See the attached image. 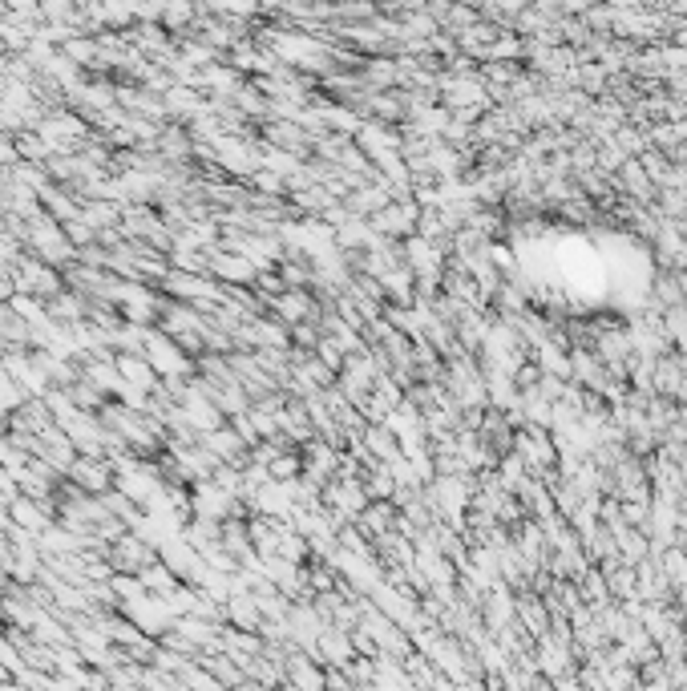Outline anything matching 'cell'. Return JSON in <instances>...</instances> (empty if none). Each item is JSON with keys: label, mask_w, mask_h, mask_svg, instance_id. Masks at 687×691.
I'll use <instances>...</instances> for the list:
<instances>
[{"label": "cell", "mask_w": 687, "mask_h": 691, "mask_svg": "<svg viewBox=\"0 0 687 691\" xmlns=\"http://www.w3.org/2000/svg\"><path fill=\"white\" fill-rule=\"evenodd\" d=\"M5 683H9V667H5V663H0V687H5Z\"/></svg>", "instance_id": "6da1fadb"}]
</instances>
